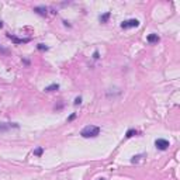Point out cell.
<instances>
[{
    "mask_svg": "<svg viewBox=\"0 0 180 180\" xmlns=\"http://www.w3.org/2000/svg\"><path fill=\"white\" fill-rule=\"evenodd\" d=\"M100 134V128L96 125H86L82 131H80V135L83 138H94Z\"/></svg>",
    "mask_w": 180,
    "mask_h": 180,
    "instance_id": "1",
    "label": "cell"
},
{
    "mask_svg": "<svg viewBox=\"0 0 180 180\" xmlns=\"http://www.w3.org/2000/svg\"><path fill=\"white\" fill-rule=\"evenodd\" d=\"M139 25V21L137 20V18H131V20H125V21H123L121 23V28H134V27H138Z\"/></svg>",
    "mask_w": 180,
    "mask_h": 180,
    "instance_id": "2",
    "label": "cell"
},
{
    "mask_svg": "<svg viewBox=\"0 0 180 180\" xmlns=\"http://www.w3.org/2000/svg\"><path fill=\"white\" fill-rule=\"evenodd\" d=\"M155 146H156L159 151H166V149L169 148V141L159 138V139H156V141H155Z\"/></svg>",
    "mask_w": 180,
    "mask_h": 180,
    "instance_id": "3",
    "label": "cell"
},
{
    "mask_svg": "<svg viewBox=\"0 0 180 180\" xmlns=\"http://www.w3.org/2000/svg\"><path fill=\"white\" fill-rule=\"evenodd\" d=\"M7 37L11 39L14 44H25V42H30V38H17V37H14V35H10V34H8Z\"/></svg>",
    "mask_w": 180,
    "mask_h": 180,
    "instance_id": "4",
    "label": "cell"
},
{
    "mask_svg": "<svg viewBox=\"0 0 180 180\" xmlns=\"http://www.w3.org/2000/svg\"><path fill=\"white\" fill-rule=\"evenodd\" d=\"M47 10L48 8L45 6H37V7H34V11L41 14V16H47Z\"/></svg>",
    "mask_w": 180,
    "mask_h": 180,
    "instance_id": "5",
    "label": "cell"
},
{
    "mask_svg": "<svg viewBox=\"0 0 180 180\" xmlns=\"http://www.w3.org/2000/svg\"><path fill=\"white\" fill-rule=\"evenodd\" d=\"M18 128V125L17 124H7V123H4V124H0V131H6V130H8V128Z\"/></svg>",
    "mask_w": 180,
    "mask_h": 180,
    "instance_id": "6",
    "label": "cell"
},
{
    "mask_svg": "<svg viewBox=\"0 0 180 180\" xmlns=\"http://www.w3.org/2000/svg\"><path fill=\"white\" fill-rule=\"evenodd\" d=\"M146 39H148V42L153 44V42H158V41H159V37H158V34H149Z\"/></svg>",
    "mask_w": 180,
    "mask_h": 180,
    "instance_id": "7",
    "label": "cell"
},
{
    "mask_svg": "<svg viewBox=\"0 0 180 180\" xmlns=\"http://www.w3.org/2000/svg\"><path fill=\"white\" fill-rule=\"evenodd\" d=\"M59 89V85L58 83H52V85H49V86L45 87V92H55V90H58Z\"/></svg>",
    "mask_w": 180,
    "mask_h": 180,
    "instance_id": "8",
    "label": "cell"
},
{
    "mask_svg": "<svg viewBox=\"0 0 180 180\" xmlns=\"http://www.w3.org/2000/svg\"><path fill=\"white\" fill-rule=\"evenodd\" d=\"M137 134H138V131H137V130H128V131H127V134H125V137H127V138H131V137L137 135Z\"/></svg>",
    "mask_w": 180,
    "mask_h": 180,
    "instance_id": "9",
    "label": "cell"
},
{
    "mask_svg": "<svg viewBox=\"0 0 180 180\" xmlns=\"http://www.w3.org/2000/svg\"><path fill=\"white\" fill-rule=\"evenodd\" d=\"M109 17H110V11H107V13H104L103 16H100V21H102V23H107Z\"/></svg>",
    "mask_w": 180,
    "mask_h": 180,
    "instance_id": "10",
    "label": "cell"
},
{
    "mask_svg": "<svg viewBox=\"0 0 180 180\" xmlns=\"http://www.w3.org/2000/svg\"><path fill=\"white\" fill-rule=\"evenodd\" d=\"M42 152H44V149H42V148H37L35 151H34V155H37V156H41V155H42Z\"/></svg>",
    "mask_w": 180,
    "mask_h": 180,
    "instance_id": "11",
    "label": "cell"
},
{
    "mask_svg": "<svg viewBox=\"0 0 180 180\" xmlns=\"http://www.w3.org/2000/svg\"><path fill=\"white\" fill-rule=\"evenodd\" d=\"M38 49L39 51H48V47L44 44H38Z\"/></svg>",
    "mask_w": 180,
    "mask_h": 180,
    "instance_id": "12",
    "label": "cell"
},
{
    "mask_svg": "<svg viewBox=\"0 0 180 180\" xmlns=\"http://www.w3.org/2000/svg\"><path fill=\"white\" fill-rule=\"evenodd\" d=\"M80 103H82V97H76V99H75V106H78Z\"/></svg>",
    "mask_w": 180,
    "mask_h": 180,
    "instance_id": "13",
    "label": "cell"
},
{
    "mask_svg": "<svg viewBox=\"0 0 180 180\" xmlns=\"http://www.w3.org/2000/svg\"><path fill=\"white\" fill-rule=\"evenodd\" d=\"M0 52H1V54H8L7 49H6V48H3L1 45H0Z\"/></svg>",
    "mask_w": 180,
    "mask_h": 180,
    "instance_id": "14",
    "label": "cell"
},
{
    "mask_svg": "<svg viewBox=\"0 0 180 180\" xmlns=\"http://www.w3.org/2000/svg\"><path fill=\"white\" fill-rule=\"evenodd\" d=\"M93 58H94V59H99V52H97V51L93 54Z\"/></svg>",
    "mask_w": 180,
    "mask_h": 180,
    "instance_id": "15",
    "label": "cell"
},
{
    "mask_svg": "<svg viewBox=\"0 0 180 180\" xmlns=\"http://www.w3.org/2000/svg\"><path fill=\"white\" fill-rule=\"evenodd\" d=\"M75 117H76V114H72L71 117L68 118V121H72V120H73V118H75Z\"/></svg>",
    "mask_w": 180,
    "mask_h": 180,
    "instance_id": "16",
    "label": "cell"
},
{
    "mask_svg": "<svg viewBox=\"0 0 180 180\" xmlns=\"http://www.w3.org/2000/svg\"><path fill=\"white\" fill-rule=\"evenodd\" d=\"M100 180H104V179H100Z\"/></svg>",
    "mask_w": 180,
    "mask_h": 180,
    "instance_id": "17",
    "label": "cell"
}]
</instances>
